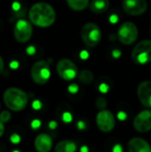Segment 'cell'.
<instances>
[{
  "instance_id": "28",
  "label": "cell",
  "mask_w": 151,
  "mask_h": 152,
  "mask_svg": "<svg viewBox=\"0 0 151 152\" xmlns=\"http://www.w3.org/2000/svg\"><path fill=\"white\" fill-rule=\"evenodd\" d=\"M117 117H118V119H120V120H122V121H123V120L126 119L127 115H126V113H125V111H120V112H118Z\"/></svg>"
},
{
  "instance_id": "2",
  "label": "cell",
  "mask_w": 151,
  "mask_h": 152,
  "mask_svg": "<svg viewBox=\"0 0 151 152\" xmlns=\"http://www.w3.org/2000/svg\"><path fill=\"white\" fill-rule=\"evenodd\" d=\"M5 106L12 111H21L28 105V94L21 89L17 87L7 88L3 95Z\"/></svg>"
},
{
  "instance_id": "23",
  "label": "cell",
  "mask_w": 151,
  "mask_h": 152,
  "mask_svg": "<svg viewBox=\"0 0 151 152\" xmlns=\"http://www.w3.org/2000/svg\"><path fill=\"white\" fill-rule=\"evenodd\" d=\"M30 126L32 129H38L41 126V121L39 119H34L30 123Z\"/></svg>"
},
{
  "instance_id": "22",
  "label": "cell",
  "mask_w": 151,
  "mask_h": 152,
  "mask_svg": "<svg viewBox=\"0 0 151 152\" xmlns=\"http://www.w3.org/2000/svg\"><path fill=\"white\" fill-rule=\"evenodd\" d=\"M10 142L13 144H17L20 142V136L18 134H12L10 136Z\"/></svg>"
},
{
  "instance_id": "10",
  "label": "cell",
  "mask_w": 151,
  "mask_h": 152,
  "mask_svg": "<svg viewBox=\"0 0 151 152\" xmlns=\"http://www.w3.org/2000/svg\"><path fill=\"white\" fill-rule=\"evenodd\" d=\"M122 6L124 11L132 16L143 14L148 9L147 0H123Z\"/></svg>"
},
{
  "instance_id": "24",
  "label": "cell",
  "mask_w": 151,
  "mask_h": 152,
  "mask_svg": "<svg viewBox=\"0 0 151 152\" xmlns=\"http://www.w3.org/2000/svg\"><path fill=\"white\" fill-rule=\"evenodd\" d=\"M32 108L35 110H39L41 108H42V103L40 101L38 100H36L32 102Z\"/></svg>"
},
{
  "instance_id": "6",
  "label": "cell",
  "mask_w": 151,
  "mask_h": 152,
  "mask_svg": "<svg viewBox=\"0 0 151 152\" xmlns=\"http://www.w3.org/2000/svg\"><path fill=\"white\" fill-rule=\"evenodd\" d=\"M56 71L60 77L65 81H71L75 79L79 73L75 62L67 58H63L58 61L56 65Z\"/></svg>"
},
{
  "instance_id": "8",
  "label": "cell",
  "mask_w": 151,
  "mask_h": 152,
  "mask_svg": "<svg viewBox=\"0 0 151 152\" xmlns=\"http://www.w3.org/2000/svg\"><path fill=\"white\" fill-rule=\"evenodd\" d=\"M33 33V28L31 22L25 20L20 19L14 25L13 28V36L19 43H26L28 42Z\"/></svg>"
},
{
  "instance_id": "32",
  "label": "cell",
  "mask_w": 151,
  "mask_h": 152,
  "mask_svg": "<svg viewBox=\"0 0 151 152\" xmlns=\"http://www.w3.org/2000/svg\"><path fill=\"white\" fill-rule=\"evenodd\" d=\"M4 62L3 58L0 56V74H1L2 71L4 70Z\"/></svg>"
},
{
  "instance_id": "14",
  "label": "cell",
  "mask_w": 151,
  "mask_h": 152,
  "mask_svg": "<svg viewBox=\"0 0 151 152\" xmlns=\"http://www.w3.org/2000/svg\"><path fill=\"white\" fill-rule=\"evenodd\" d=\"M127 148L129 152H151L150 143L141 137L132 138L128 142Z\"/></svg>"
},
{
  "instance_id": "5",
  "label": "cell",
  "mask_w": 151,
  "mask_h": 152,
  "mask_svg": "<svg viewBox=\"0 0 151 152\" xmlns=\"http://www.w3.org/2000/svg\"><path fill=\"white\" fill-rule=\"evenodd\" d=\"M30 75L32 80L37 85L46 84L51 77V69L47 61H38L31 68Z\"/></svg>"
},
{
  "instance_id": "11",
  "label": "cell",
  "mask_w": 151,
  "mask_h": 152,
  "mask_svg": "<svg viewBox=\"0 0 151 152\" xmlns=\"http://www.w3.org/2000/svg\"><path fill=\"white\" fill-rule=\"evenodd\" d=\"M134 129L139 133H147L151 130V110L141 111L133 119Z\"/></svg>"
},
{
  "instance_id": "25",
  "label": "cell",
  "mask_w": 151,
  "mask_h": 152,
  "mask_svg": "<svg viewBox=\"0 0 151 152\" xmlns=\"http://www.w3.org/2000/svg\"><path fill=\"white\" fill-rule=\"evenodd\" d=\"M99 91L101 92V93H103V94L107 93V92L109 91V86H108L107 84H105V83L101 84V85L99 86Z\"/></svg>"
},
{
  "instance_id": "33",
  "label": "cell",
  "mask_w": 151,
  "mask_h": 152,
  "mask_svg": "<svg viewBox=\"0 0 151 152\" xmlns=\"http://www.w3.org/2000/svg\"><path fill=\"white\" fill-rule=\"evenodd\" d=\"M4 123L0 121V137L4 134Z\"/></svg>"
},
{
  "instance_id": "1",
  "label": "cell",
  "mask_w": 151,
  "mask_h": 152,
  "mask_svg": "<svg viewBox=\"0 0 151 152\" xmlns=\"http://www.w3.org/2000/svg\"><path fill=\"white\" fill-rule=\"evenodd\" d=\"M28 18L34 25L39 28H48L54 23L56 13L51 4L40 2L31 6L28 12Z\"/></svg>"
},
{
  "instance_id": "13",
  "label": "cell",
  "mask_w": 151,
  "mask_h": 152,
  "mask_svg": "<svg viewBox=\"0 0 151 152\" xmlns=\"http://www.w3.org/2000/svg\"><path fill=\"white\" fill-rule=\"evenodd\" d=\"M34 145L37 152H50L53 148V139L49 134L43 133L36 137Z\"/></svg>"
},
{
  "instance_id": "39",
  "label": "cell",
  "mask_w": 151,
  "mask_h": 152,
  "mask_svg": "<svg viewBox=\"0 0 151 152\" xmlns=\"http://www.w3.org/2000/svg\"><path fill=\"white\" fill-rule=\"evenodd\" d=\"M12 152H20V151H17V150H15V151H12Z\"/></svg>"
},
{
  "instance_id": "3",
  "label": "cell",
  "mask_w": 151,
  "mask_h": 152,
  "mask_svg": "<svg viewBox=\"0 0 151 152\" xmlns=\"http://www.w3.org/2000/svg\"><path fill=\"white\" fill-rule=\"evenodd\" d=\"M81 37L85 45L94 47L101 40V30L97 24L88 22L81 28Z\"/></svg>"
},
{
  "instance_id": "35",
  "label": "cell",
  "mask_w": 151,
  "mask_h": 152,
  "mask_svg": "<svg viewBox=\"0 0 151 152\" xmlns=\"http://www.w3.org/2000/svg\"><path fill=\"white\" fill-rule=\"evenodd\" d=\"M110 21H111L112 23H116V22L117 21V15H112V16L110 17Z\"/></svg>"
},
{
  "instance_id": "16",
  "label": "cell",
  "mask_w": 151,
  "mask_h": 152,
  "mask_svg": "<svg viewBox=\"0 0 151 152\" xmlns=\"http://www.w3.org/2000/svg\"><path fill=\"white\" fill-rule=\"evenodd\" d=\"M77 145L71 140H62L59 142L54 148V152H76Z\"/></svg>"
},
{
  "instance_id": "15",
  "label": "cell",
  "mask_w": 151,
  "mask_h": 152,
  "mask_svg": "<svg viewBox=\"0 0 151 152\" xmlns=\"http://www.w3.org/2000/svg\"><path fill=\"white\" fill-rule=\"evenodd\" d=\"M91 11L96 14L105 12L109 7V0H92L89 4Z\"/></svg>"
},
{
  "instance_id": "19",
  "label": "cell",
  "mask_w": 151,
  "mask_h": 152,
  "mask_svg": "<svg viewBox=\"0 0 151 152\" xmlns=\"http://www.w3.org/2000/svg\"><path fill=\"white\" fill-rule=\"evenodd\" d=\"M96 107L100 110H106L107 107V101L103 98V97H99L96 101Z\"/></svg>"
},
{
  "instance_id": "21",
  "label": "cell",
  "mask_w": 151,
  "mask_h": 152,
  "mask_svg": "<svg viewBox=\"0 0 151 152\" xmlns=\"http://www.w3.org/2000/svg\"><path fill=\"white\" fill-rule=\"evenodd\" d=\"M72 115H71V113L70 112H69V111H66V112H64L63 114H62V121L64 122V123H70L71 121H72Z\"/></svg>"
},
{
  "instance_id": "38",
  "label": "cell",
  "mask_w": 151,
  "mask_h": 152,
  "mask_svg": "<svg viewBox=\"0 0 151 152\" xmlns=\"http://www.w3.org/2000/svg\"><path fill=\"white\" fill-rule=\"evenodd\" d=\"M18 67V63L16 62V61H13V62H12L11 63V68H12V69H16Z\"/></svg>"
},
{
  "instance_id": "9",
  "label": "cell",
  "mask_w": 151,
  "mask_h": 152,
  "mask_svg": "<svg viewBox=\"0 0 151 152\" xmlns=\"http://www.w3.org/2000/svg\"><path fill=\"white\" fill-rule=\"evenodd\" d=\"M96 125L103 133H110L116 126V119L113 113L108 110H100L96 116Z\"/></svg>"
},
{
  "instance_id": "18",
  "label": "cell",
  "mask_w": 151,
  "mask_h": 152,
  "mask_svg": "<svg viewBox=\"0 0 151 152\" xmlns=\"http://www.w3.org/2000/svg\"><path fill=\"white\" fill-rule=\"evenodd\" d=\"M78 79L82 84L89 85V84L93 83V81L94 79V75L89 69H82L78 73Z\"/></svg>"
},
{
  "instance_id": "26",
  "label": "cell",
  "mask_w": 151,
  "mask_h": 152,
  "mask_svg": "<svg viewBox=\"0 0 151 152\" xmlns=\"http://www.w3.org/2000/svg\"><path fill=\"white\" fill-rule=\"evenodd\" d=\"M69 91L71 94H76L78 91V86L77 84H72L69 86Z\"/></svg>"
},
{
  "instance_id": "30",
  "label": "cell",
  "mask_w": 151,
  "mask_h": 152,
  "mask_svg": "<svg viewBox=\"0 0 151 152\" xmlns=\"http://www.w3.org/2000/svg\"><path fill=\"white\" fill-rule=\"evenodd\" d=\"M113 152H123V147L120 144H116L113 147Z\"/></svg>"
},
{
  "instance_id": "27",
  "label": "cell",
  "mask_w": 151,
  "mask_h": 152,
  "mask_svg": "<svg viewBox=\"0 0 151 152\" xmlns=\"http://www.w3.org/2000/svg\"><path fill=\"white\" fill-rule=\"evenodd\" d=\"M77 128L79 129V130H81V131H83V130H85V129H86V124L84 122V121H78L77 122Z\"/></svg>"
},
{
  "instance_id": "36",
  "label": "cell",
  "mask_w": 151,
  "mask_h": 152,
  "mask_svg": "<svg viewBox=\"0 0 151 152\" xmlns=\"http://www.w3.org/2000/svg\"><path fill=\"white\" fill-rule=\"evenodd\" d=\"M81 57H82L83 59H86V58L88 57L87 52H82V53H81Z\"/></svg>"
},
{
  "instance_id": "31",
  "label": "cell",
  "mask_w": 151,
  "mask_h": 152,
  "mask_svg": "<svg viewBox=\"0 0 151 152\" xmlns=\"http://www.w3.org/2000/svg\"><path fill=\"white\" fill-rule=\"evenodd\" d=\"M57 122L56 121H51V122H49V125H48V126H49V128L50 129H55L56 127H57Z\"/></svg>"
},
{
  "instance_id": "17",
  "label": "cell",
  "mask_w": 151,
  "mask_h": 152,
  "mask_svg": "<svg viewBox=\"0 0 151 152\" xmlns=\"http://www.w3.org/2000/svg\"><path fill=\"white\" fill-rule=\"evenodd\" d=\"M66 1L69 8L74 11H83L89 4V0H66Z\"/></svg>"
},
{
  "instance_id": "12",
  "label": "cell",
  "mask_w": 151,
  "mask_h": 152,
  "mask_svg": "<svg viewBox=\"0 0 151 152\" xmlns=\"http://www.w3.org/2000/svg\"><path fill=\"white\" fill-rule=\"evenodd\" d=\"M137 94L141 103L144 107L151 109V80H145L139 85Z\"/></svg>"
},
{
  "instance_id": "4",
  "label": "cell",
  "mask_w": 151,
  "mask_h": 152,
  "mask_svg": "<svg viewBox=\"0 0 151 152\" xmlns=\"http://www.w3.org/2000/svg\"><path fill=\"white\" fill-rule=\"evenodd\" d=\"M133 61L140 65L151 61V40L146 39L139 42L132 52Z\"/></svg>"
},
{
  "instance_id": "37",
  "label": "cell",
  "mask_w": 151,
  "mask_h": 152,
  "mask_svg": "<svg viewBox=\"0 0 151 152\" xmlns=\"http://www.w3.org/2000/svg\"><path fill=\"white\" fill-rule=\"evenodd\" d=\"M80 152H88V147L87 146H82L80 149Z\"/></svg>"
},
{
  "instance_id": "7",
  "label": "cell",
  "mask_w": 151,
  "mask_h": 152,
  "mask_svg": "<svg viewBox=\"0 0 151 152\" xmlns=\"http://www.w3.org/2000/svg\"><path fill=\"white\" fill-rule=\"evenodd\" d=\"M138 28L134 23L125 21L120 25L117 31V37L122 44L129 45L136 41L138 38Z\"/></svg>"
},
{
  "instance_id": "29",
  "label": "cell",
  "mask_w": 151,
  "mask_h": 152,
  "mask_svg": "<svg viewBox=\"0 0 151 152\" xmlns=\"http://www.w3.org/2000/svg\"><path fill=\"white\" fill-rule=\"evenodd\" d=\"M121 54H122V53H121V51L118 50V49H115V50H113V52H112V56H113L114 58H119V57L121 56Z\"/></svg>"
},
{
  "instance_id": "20",
  "label": "cell",
  "mask_w": 151,
  "mask_h": 152,
  "mask_svg": "<svg viewBox=\"0 0 151 152\" xmlns=\"http://www.w3.org/2000/svg\"><path fill=\"white\" fill-rule=\"evenodd\" d=\"M11 118V114L7 110H4L0 113V121L2 123H6L10 120Z\"/></svg>"
},
{
  "instance_id": "34",
  "label": "cell",
  "mask_w": 151,
  "mask_h": 152,
  "mask_svg": "<svg viewBox=\"0 0 151 152\" xmlns=\"http://www.w3.org/2000/svg\"><path fill=\"white\" fill-rule=\"evenodd\" d=\"M27 52H28V54H33V53H35V48H34L33 46H29V47L28 48Z\"/></svg>"
}]
</instances>
